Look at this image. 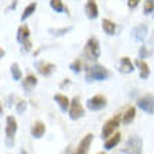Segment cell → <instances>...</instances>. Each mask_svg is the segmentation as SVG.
Instances as JSON below:
<instances>
[{"instance_id": "cell-36", "label": "cell", "mask_w": 154, "mask_h": 154, "mask_svg": "<svg viewBox=\"0 0 154 154\" xmlns=\"http://www.w3.org/2000/svg\"><path fill=\"white\" fill-rule=\"evenodd\" d=\"M63 154H69V150H66V151H65V153H63Z\"/></svg>"}, {"instance_id": "cell-28", "label": "cell", "mask_w": 154, "mask_h": 154, "mask_svg": "<svg viewBox=\"0 0 154 154\" xmlns=\"http://www.w3.org/2000/svg\"><path fill=\"white\" fill-rule=\"evenodd\" d=\"M31 46H32V42H31V41H29V38L27 41H24V42H23V48H21V51H23V52H28L29 49H31Z\"/></svg>"}, {"instance_id": "cell-23", "label": "cell", "mask_w": 154, "mask_h": 154, "mask_svg": "<svg viewBox=\"0 0 154 154\" xmlns=\"http://www.w3.org/2000/svg\"><path fill=\"white\" fill-rule=\"evenodd\" d=\"M51 7L57 13H62L65 10V6H63V2H62V0H51Z\"/></svg>"}, {"instance_id": "cell-31", "label": "cell", "mask_w": 154, "mask_h": 154, "mask_svg": "<svg viewBox=\"0 0 154 154\" xmlns=\"http://www.w3.org/2000/svg\"><path fill=\"white\" fill-rule=\"evenodd\" d=\"M139 2H140V0H128V6H129L130 8H134L139 4Z\"/></svg>"}, {"instance_id": "cell-22", "label": "cell", "mask_w": 154, "mask_h": 154, "mask_svg": "<svg viewBox=\"0 0 154 154\" xmlns=\"http://www.w3.org/2000/svg\"><path fill=\"white\" fill-rule=\"evenodd\" d=\"M35 8H37V3H31V4H28L27 7H25V10H24V13L21 14V20L24 21L25 18H28L32 13H35Z\"/></svg>"}, {"instance_id": "cell-5", "label": "cell", "mask_w": 154, "mask_h": 154, "mask_svg": "<svg viewBox=\"0 0 154 154\" xmlns=\"http://www.w3.org/2000/svg\"><path fill=\"white\" fill-rule=\"evenodd\" d=\"M69 115L73 121H77L80 118L84 116V108L80 104V97H74L72 101H70V106H69Z\"/></svg>"}, {"instance_id": "cell-34", "label": "cell", "mask_w": 154, "mask_h": 154, "mask_svg": "<svg viewBox=\"0 0 154 154\" xmlns=\"http://www.w3.org/2000/svg\"><path fill=\"white\" fill-rule=\"evenodd\" d=\"M3 114V108H2V104H0V115Z\"/></svg>"}, {"instance_id": "cell-13", "label": "cell", "mask_w": 154, "mask_h": 154, "mask_svg": "<svg viewBox=\"0 0 154 154\" xmlns=\"http://www.w3.org/2000/svg\"><path fill=\"white\" fill-rule=\"evenodd\" d=\"M133 38L136 41H143L147 35V25L146 24H139L136 28L133 29Z\"/></svg>"}, {"instance_id": "cell-30", "label": "cell", "mask_w": 154, "mask_h": 154, "mask_svg": "<svg viewBox=\"0 0 154 154\" xmlns=\"http://www.w3.org/2000/svg\"><path fill=\"white\" fill-rule=\"evenodd\" d=\"M25 108H27V102L25 101H18L17 102V112H24Z\"/></svg>"}, {"instance_id": "cell-10", "label": "cell", "mask_w": 154, "mask_h": 154, "mask_svg": "<svg viewBox=\"0 0 154 154\" xmlns=\"http://www.w3.org/2000/svg\"><path fill=\"white\" fill-rule=\"evenodd\" d=\"M85 14L90 20H95L98 17V6L95 3V0H87L85 4Z\"/></svg>"}, {"instance_id": "cell-25", "label": "cell", "mask_w": 154, "mask_h": 154, "mask_svg": "<svg viewBox=\"0 0 154 154\" xmlns=\"http://www.w3.org/2000/svg\"><path fill=\"white\" fill-rule=\"evenodd\" d=\"M154 11V0H146L144 3V14H151Z\"/></svg>"}, {"instance_id": "cell-21", "label": "cell", "mask_w": 154, "mask_h": 154, "mask_svg": "<svg viewBox=\"0 0 154 154\" xmlns=\"http://www.w3.org/2000/svg\"><path fill=\"white\" fill-rule=\"evenodd\" d=\"M134 116H136V109H134V106H130L129 109L125 112V115H123V118H122V121H123L125 125H128V123H130V122H133Z\"/></svg>"}, {"instance_id": "cell-20", "label": "cell", "mask_w": 154, "mask_h": 154, "mask_svg": "<svg viewBox=\"0 0 154 154\" xmlns=\"http://www.w3.org/2000/svg\"><path fill=\"white\" fill-rule=\"evenodd\" d=\"M102 28H104V31H105L108 35H114L115 31H116V25L112 23L111 20H102Z\"/></svg>"}, {"instance_id": "cell-37", "label": "cell", "mask_w": 154, "mask_h": 154, "mask_svg": "<svg viewBox=\"0 0 154 154\" xmlns=\"http://www.w3.org/2000/svg\"><path fill=\"white\" fill-rule=\"evenodd\" d=\"M98 154H105V153H98Z\"/></svg>"}, {"instance_id": "cell-29", "label": "cell", "mask_w": 154, "mask_h": 154, "mask_svg": "<svg viewBox=\"0 0 154 154\" xmlns=\"http://www.w3.org/2000/svg\"><path fill=\"white\" fill-rule=\"evenodd\" d=\"M139 55H140V57H147L151 55V51H147V46L143 45L142 48H140V53H139Z\"/></svg>"}, {"instance_id": "cell-35", "label": "cell", "mask_w": 154, "mask_h": 154, "mask_svg": "<svg viewBox=\"0 0 154 154\" xmlns=\"http://www.w3.org/2000/svg\"><path fill=\"white\" fill-rule=\"evenodd\" d=\"M20 154H27V151H25V150H21V151H20Z\"/></svg>"}, {"instance_id": "cell-3", "label": "cell", "mask_w": 154, "mask_h": 154, "mask_svg": "<svg viewBox=\"0 0 154 154\" xmlns=\"http://www.w3.org/2000/svg\"><path fill=\"white\" fill-rule=\"evenodd\" d=\"M17 132V121L14 116H7L6 119V144L11 147L14 144V136Z\"/></svg>"}, {"instance_id": "cell-14", "label": "cell", "mask_w": 154, "mask_h": 154, "mask_svg": "<svg viewBox=\"0 0 154 154\" xmlns=\"http://www.w3.org/2000/svg\"><path fill=\"white\" fill-rule=\"evenodd\" d=\"M55 70V65L53 63H45V62H41L38 63V72H39L42 76H51Z\"/></svg>"}, {"instance_id": "cell-24", "label": "cell", "mask_w": 154, "mask_h": 154, "mask_svg": "<svg viewBox=\"0 0 154 154\" xmlns=\"http://www.w3.org/2000/svg\"><path fill=\"white\" fill-rule=\"evenodd\" d=\"M11 76L14 80H21V76H23V74H21V70L17 63H13L11 65Z\"/></svg>"}, {"instance_id": "cell-16", "label": "cell", "mask_w": 154, "mask_h": 154, "mask_svg": "<svg viewBox=\"0 0 154 154\" xmlns=\"http://www.w3.org/2000/svg\"><path fill=\"white\" fill-rule=\"evenodd\" d=\"M29 38V28L27 27V25H21L20 28H18V32H17V41L20 42V44H23L24 41H27Z\"/></svg>"}, {"instance_id": "cell-1", "label": "cell", "mask_w": 154, "mask_h": 154, "mask_svg": "<svg viewBox=\"0 0 154 154\" xmlns=\"http://www.w3.org/2000/svg\"><path fill=\"white\" fill-rule=\"evenodd\" d=\"M85 77H87V81H101L109 77V72L102 65H94L88 67Z\"/></svg>"}, {"instance_id": "cell-9", "label": "cell", "mask_w": 154, "mask_h": 154, "mask_svg": "<svg viewBox=\"0 0 154 154\" xmlns=\"http://www.w3.org/2000/svg\"><path fill=\"white\" fill-rule=\"evenodd\" d=\"M93 133H88L85 134L84 139L80 142V144H79V147H77V150L74 154H87V151L90 150V147H91V143H93Z\"/></svg>"}, {"instance_id": "cell-4", "label": "cell", "mask_w": 154, "mask_h": 154, "mask_svg": "<svg viewBox=\"0 0 154 154\" xmlns=\"http://www.w3.org/2000/svg\"><path fill=\"white\" fill-rule=\"evenodd\" d=\"M143 151V142L139 136H132L126 142V146L123 149L125 154H142Z\"/></svg>"}, {"instance_id": "cell-26", "label": "cell", "mask_w": 154, "mask_h": 154, "mask_svg": "<svg viewBox=\"0 0 154 154\" xmlns=\"http://www.w3.org/2000/svg\"><path fill=\"white\" fill-rule=\"evenodd\" d=\"M81 66H83V63H81L80 59H76V60L70 65V69L73 70L74 73H80V70H81Z\"/></svg>"}, {"instance_id": "cell-32", "label": "cell", "mask_w": 154, "mask_h": 154, "mask_svg": "<svg viewBox=\"0 0 154 154\" xmlns=\"http://www.w3.org/2000/svg\"><path fill=\"white\" fill-rule=\"evenodd\" d=\"M3 56H4V51L0 48V59H3Z\"/></svg>"}, {"instance_id": "cell-6", "label": "cell", "mask_w": 154, "mask_h": 154, "mask_svg": "<svg viewBox=\"0 0 154 154\" xmlns=\"http://www.w3.org/2000/svg\"><path fill=\"white\" fill-rule=\"evenodd\" d=\"M137 105L140 109H143L147 114H154V95L153 94H146L137 100Z\"/></svg>"}, {"instance_id": "cell-18", "label": "cell", "mask_w": 154, "mask_h": 154, "mask_svg": "<svg viewBox=\"0 0 154 154\" xmlns=\"http://www.w3.org/2000/svg\"><path fill=\"white\" fill-rule=\"evenodd\" d=\"M38 84V79L34 74H28V76L24 79V83H23V87L25 90H32L35 85Z\"/></svg>"}, {"instance_id": "cell-33", "label": "cell", "mask_w": 154, "mask_h": 154, "mask_svg": "<svg viewBox=\"0 0 154 154\" xmlns=\"http://www.w3.org/2000/svg\"><path fill=\"white\" fill-rule=\"evenodd\" d=\"M151 44H154V31H153V35H151Z\"/></svg>"}, {"instance_id": "cell-17", "label": "cell", "mask_w": 154, "mask_h": 154, "mask_svg": "<svg viewBox=\"0 0 154 154\" xmlns=\"http://www.w3.org/2000/svg\"><path fill=\"white\" fill-rule=\"evenodd\" d=\"M119 69H121L122 73H132V72H133V65H132V62H130L129 57H126V56L122 57Z\"/></svg>"}, {"instance_id": "cell-27", "label": "cell", "mask_w": 154, "mask_h": 154, "mask_svg": "<svg viewBox=\"0 0 154 154\" xmlns=\"http://www.w3.org/2000/svg\"><path fill=\"white\" fill-rule=\"evenodd\" d=\"M70 28H60V29H49V32L53 34V35H56V37H62V35H65L66 32H69Z\"/></svg>"}, {"instance_id": "cell-12", "label": "cell", "mask_w": 154, "mask_h": 154, "mask_svg": "<svg viewBox=\"0 0 154 154\" xmlns=\"http://www.w3.org/2000/svg\"><path fill=\"white\" fill-rule=\"evenodd\" d=\"M44 133H45L44 122H41V121L35 122V123L32 125V128H31V134H32V137L39 139V137H42V136H44Z\"/></svg>"}, {"instance_id": "cell-15", "label": "cell", "mask_w": 154, "mask_h": 154, "mask_svg": "<svg viewBox=\"0 0 154 154\" xmlns=\"http://www.w3.org/2000/svg\"><path fill=\"white\" fill-rule=\"evenodd\" d=\"M134 65L140 69V77L142 79H147L150 76V67H149L146 62H143L142 59H137V60H134Z\"/></svg>"}, {"instance_id": "cell-2", "label": "cell", "mask_w": 154, "mask_h": 154, "mask_svg": "<svg viewBox=\"0 0 154 154\" xmlns=\"http://www.w3.org/2000/svg\"><path fill=\"white\" fill-rule=\"evenodd\" d=\"M84 53H85V56L88 57V59H91V60H97L98 57H100L101 51H100V42H98L97 38L93 37L87 41L85 48H84Z\"/></svg>"}, {"instance_id": "cell-7", "label": "cell", "mask_w": 154, "mask_h": 154, "mask_svg": "<svg viewBox=\"0 0 154 154\" xmlns=\"http://www.w3.org/2000/svg\"><path fill=\"white\" fill-rule=\"evenodd\" d=\"M119 123H121V115H116L112 119H109L104 125V128H102V137L106 139V137H109L111 134H114V130L118 129Z\"/></svg>"}, {"instance_id": "cell-11", "label": "cell", "mask_w": 154, "mask_h": 154, "mask_svg": "<svg viewBox=\"0 0 154 154\" xmlns=\"http://www.w3.org/2000/svg\"><path fill=\"white\" fill-rule=\"evenodd\" d=\"M53 98H55V101L57 102V105L60 106V109L63 111V112H67V111H69L70 101L66 95H63V94H55V97Z\"/></svg>"}, {"instance_id": "cell-19", "label": "cell", "mask_w": 154, "mask_h": 154, "mask_svg": "<svg viewBox=\"0 0 154 154\" xmlns=\"http://www.w3.org/2000/svg\"><path fill=\"white\" fill-rule=\"evenodd\" d=\"M121 136H122L121 133H115L114 136L111 134V137L105 142V149L106 150H111V149H114L115 146H118V143L121 142Z\"/></svg>"}, {"instance_id": "cell-8", "label": "cell", "mask_w": 154, "mask_h": 154, "mask_svg": "<svg viewBox=\"0 0 154 154\" xmlns=\"http://www.w3.org/2000/svg\"><path fill=\"white\" fill-rule=\"evenodd\" d=\"M106 106V98L104 95H95V97L90 98L88 101H87V108L91 111H100L102 108H105Z\"/></svg>"}]
</instances>
